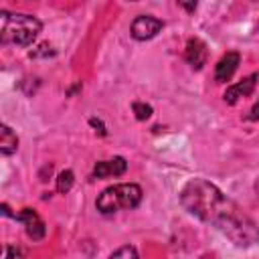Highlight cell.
<instances>
[{"label":"cell","mask_w":259,"mask_h":259,"mask_svg":"<svg viewBox=\"0 0 259 259\" xmlns=\"http://www.w3.org/2000/svg\"><path fill=\"white\" fill-rule=\"evenodd\" d=\"M132 109H134V113H136V117H138L140 121H144V119H148V117L152 115V107H150L148 103H142V101H136V103L132 105Z\"/></svg>","instance_id":"obj_13"},{"label":"cell","mask_w":259,"mask_h":259,"mask_svg":"<svg viewBox=\"0 0 259 259\" xmlns=\"http://www.w3.org/2000/svg\"><path fill=\"white\" fill-rule=\"evenodd\" d=\"M109 259H138V251L132 245H123L109 255Z\"/></svg>","instance_id":"obj_12"},{"label":"cell","mask_w":259,"mask_h":259,"mask_svg":"<svg viewBox=\"0 0 259 259\" xmlns=\"http://www.w3.org/2000/svg\"><path fill=\"white\" fill-rule=\"evenodd\" d=\"M14 219L24 225L26 235H28L32 241H40V239L45 237L47 227H45L42 219H40L32 208H22V212H20V214H14Z\"/></svg>","instance_id":"obj_5"},{"label":"cell","mask_w":259,"mask_h":259,"mask_svg":"<svg viewBox=\"0 0 259 259\" xmlns=\"http://www.w3.org/2000/svg\"><path fill=\"white\" fill-rule=\"evenodd\" d=\"M257 79H259V73H251V75L245 77L243 81H239V83L227 87V91H225V95H223L225 101H227L229 105H235L241 97H249V95L253 93V89H255Z\"/></svg>","instance_id":"obj_6"},{"label":"cell","mask_w":259,"mask_h":259,"mask_svg":"<svg viewBox=\"0 0 259 259\" xmlns=\"http://www.w3.org/2000/svg\"><path fill=\"white\" fill-rule=\"evenodd\" d=\"M16 150H18V138H16V134L6 123H2L0 125V152L4 156H10Z\"/></svg>","instance_id":"obj_10"},{"label":"cell","mask_w":259,"mask_h":259,"mask_svg":"<svg viewBox=\"0 0 259 259\" xmlns=\"http://www.w3.org/2000/svg\"><path fill=\"white\" fill-rule=\"evenodd\" d=\"M73 182H75V174L71 170H63L57 178V190L61 194H67L71 188H73Z\"/></svg>","instance_id":"obj_11"},{"label":"cell","mask_w":259,"mask_h":259,"mask_svg":"<svg viewBox=\"0 0 259 259\" xmlns=\"http://www.w3.org/2000/svg\"><path fill=\"white\" fill-rule=\"evenodd\" d=\"M28 55H30V57H40V55H55V51H51V47L45 42V45H40V47H38V51H30Z\"/></svg>","instance_id":"obj_14"},{"label":"cell","mask_w":259,"mask_h":259,"mask_svg":"<svg viewBox=\"0 0 259 259\" xmlns=\"http://www.w3.org/2000/svg\"><path fill=\"white\" fill-rule=\"evenodd\" d=\"M184 57H186V61H188V65L192 69H202V65L206 63V45L196 36L188 38Z\"/></svg>","instance_id":"obj_8"},{"label":"cell","mask_w":259,"mask_h":259,"mask_svg":"<svg viewBox=\"0 0 259 259\" xmlns=\"http://www.w3.org/2000/svg\"><path fill=\"white\" fill-rule=\"evenodd\" d=\"M4 259H24V257H22V253H20L18 249H14V247H6V251H4Z\"/></svg>","instance_id":"obj_15"},{"label":"cell","mask_w":259,"mask_h":259,"mask_svg":"<svg viewBox=\"0 0 259 259\" xmlns=\"http://www.w3.org/2000/svg\"><path fill=\"white\" fill-rule=\"evenodd\" d=\"M239 61H241V57H239V53H227L219 63H217V69H214V79L219 81V83H223V81H229L231 77H233V73L237 71V67H239Z\"/></svg>","instance_id":"obj_9"},{"label":"cell","mask_w":259,"mask_h":259,"mask_svg":"<svg viewBox=\"0 0 259 259\" xmlns=\"http://www.w3.org/2000/svg\"><path fill=\"white\" fill-rule=\"evenodd\" d=\"M180 204L196 219L217 227L237 247H251L259 241L257 223L221 188L204 178H192L180 190Z\"/></svg>","instance_id":"obj_1"},{"label":"cell","mask_w":259,"mask_h":259,"mask_svg":"<svg viewBox=\"0 0 259 259\" xmlns=\"http://www.w3.org/2000/svg\"><path fill=\"white\" fill-rule=\"evenodd\" d=\"M180 6H182V8H186L188 12H194V8H196V4H186V2H182Z\"/></svg>","instance_id":"obj_18"},{"label":"cell","mask_w":259,"mask_h":259,"mask_svg":"<svg viewBox=\"0 0 259 259\" xmlns=\"http://www.w3.org/2000/svg\"><path fill=\"white\" fill-rule=\"evenodd\" d=\"M142 202V188L134 182L113 184L97 196V210L101 214H113L123 208H136Z\"/></svg>","instance_id":"obj_3"},{"label":"cell","mask_w":259,"mask_h":259,"mask_svg":"<svg viewBox=\"0 0 259 259\" xmlns=\"http://www.w3.org/2000/svg\"><path fill=\"white\" fill-rule=\"evenodd\" d=\"M127 170V162L121 156H115L111 160H103L97 162L93 168V176L95 178H109V176H121Z\"/></svg>","instance_id":"obj_7"},{"label":"cell","mask_w":259,"mask_h":259,"mask_svg":"<svg viewBox=\"0 0 259 259\" xmlns=\"http://www.w3.org/2000/svg\"><path fill=\"white\" fill-rule=\"evenodd\" d=\"M249 119H253V121L259 119V101L253 105V109H251V113H249Z\"/></svg>","instance_id":"obj_17"},{"label":"cell","mask_w":259,"mask_h":259,"mask_svg":"<svg viewBox=\"0 0 259 259\" xmlns=\"http://www.w3.org/2000/svg\"><path fill=\"white\" fill-rule=\"evenodd\" d=\"M162 26H164V22L160 18L150 16V14H140L138 18H134L130 30L136 40H150L162 30Z\"/></svg>","instance_id":"obj_4"},{"label":"cell","mask_w":259,"mask_h":259,"mask_svg":"<svg viewBox=\"0 0 259 259\" xmlns=\"http://www.w3.org/2000/svg\"><path fill=\"white\" fill-rule=\"evenodd\" d=\"M89 123H91V125H93V127H97V130H99V134H101V136H105V134H107V132H105V127H103V123H101V121H99V119H97V117H91V119H89Z\"/></svg>","instance_id":"obj_16"},{"label":"cell","mask_w":259,"mask_h":259,"mask_svg":"<svg viewBox=\"0 0 259 259\" xmlns=\"http://www.w3.org/2000/svg\"><path fill=\"white\" fill-rule=\"evenodd\" d=\"M40 28H42L40 20L32 14L0 10V42L2 45L28 47L34 42Z\"/></svg>","instance_id":"obj_2"}]
</instances>
